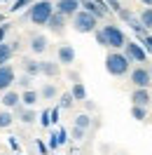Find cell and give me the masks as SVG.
<instances>
[{
    "label": "cell",
    "mask_w": 152,
    "mask_h": 155,
    "mask_svg": "<svg viewBox=\"0 0 152 155\" xmlns=\"http://www.w3.org/2000/svg\"><path fill=\"white\" fill-rule=\"evenodd\" d=\"M73 127H80V129H84V132H87V129L91 127V117L87 115V113H80V115L75 117V125H73Z\"/></svg>",
    "instance_id": "26"
},
{
    "label": "cell",
    "mask_w": 152,
    "mask_h": 155,
    "mask_svg": "<svg viewBox=\"0 0 152 155\" xmlns=\"http://www.w3.org/2000/svg\"><path fill=\"white\" fill-rule=\"evenodd\" d=\"M54 14V5L49 2V0H38V2H33L26 12V17H28L30 24H35V26H47L49 17Z\"/></svg>",
    "instance_id": "2"
},
{
    "label": "cell",
    "mask_w": 152,
    "mask_h": 155,
    "mask_svg": "<svg viewBox=\"0 0 152 155\" xmlns=\"http://www.w3.org/2000/svg\"><path fill=\"white\" fill-rule=\"evenodd\" d=\"M26 5H33V0H17V2H14V7H10V10L12 12H19V10H24Z\"/></svg>",
    "instance_id": "31"
},
{
    "label": "cell",
    "mask_w": 152,
    "mask_h": 155,
    "mask_svg": "<svg viewBox=\"0 0 152 155\" xmlns=\"http://www.w3.org/2000/svg\"><path fill=\"white\" fill-rule=\"evenodd\" d=\"M70 21H73V28H75L77 33H94V31L98 28V19H96L94 14L84 12V10H80Z\"/></svg>",
    "instance_id": "4"
},
{
    "label": "cell",
    "mask_w": 152,
    "mask_h": 155,
    "mask_svg": "<svg viewBox=\"0 0 152 155\" xmlns=\"http://www.w3.org/2000/svg\"><path fill=\"white\" fill-rule=\"evenodd\" d=\"M126 24L131 26V31L136 33V35H141V40L147 35V28H145V26L141 24V19H138V17H129V19H126Z\"/></svg>",
    "instance_id": "20"
},
{
    "label": "cell",
    "mask_w": 152,
    "mask_h": 155,
    "mask_svg": "<svg viewBox=\"0 0 152 155\" xmlns=\"http://www.w3.org/2000/svg\"><path fill=\"white\" fill-rule=\"evenodd\" d=\"M138 19H141V24H143L147 31H152V7H145V10L138 14Z\"/></svg>",
    "instance_id": "24"
},
{
    "label": "cell",
    "mask_w": 152,
    "mask_h": 155,
    "mask_svg": "<svg viewBox=\"0 0 152 155\" xmlns=\"http://www.w3.org/2000/svg\"><path fill=\"white\" fill-rule=\"evenodd\" d=\"M105 71L115 78H124L129 71H131V61L124 57V52L119 49H112L108 57H105Z\"/></svg>",
    "instance_id": "1"
},
{
    "label": "cell",
    "mask_w": 152,
    "mask_h": 155,
    "mask_svg": "<svg viewBox=\"0 0 152 155\" xmlns=\"http://www.w3.org/2000/svg\"><path fill=\"white\" fill-rule=\"evenodd\" d=\"M14 85H19L21 89H33V78H30V75H26V73H21V75H17Z\"/></svg>",
    "instance_id": "25"
},
{
    "label": "cell",
    "mask_w": 152,
    "mask_h": 155,
    "mask_svg": "<svg viewBox=\"0 0 152 155\" xmlns=\"http://www.w3.org/2000/svg\"><path fill=\"white\" fill-rule=\"evenodd\" d=\"M73 104H75V99H73V94L70 92H66V94H59V106L61 108H73Z\"/></svg>",
    "instance_id": "27"
},
{
    "label": "cell",
    "mask_w": 152,
    "mask_h": 155,
    "mask_svg": "<svg viewBox=\"0 0 152 155\" xmlns=\"http://www.w3.org/2000/svg\"><path fill=\"white\" fill-rule=\"evenodd\" d=\"M12 57H14V49H12V45H7V42H0V66L10 64Z\"/></svg>",
    "instance_id": "21"
},
{
    "label": "cell",
    "mask_w": 152,
    "mask_h": 155,
    "mask_svg": "<svg viewBox=\"0 0 152 155\" xmlns=\"http://www.w3.org/2000/svg\"><path fill=\"white\" fill-rule=\"evenodd\" d=\"M150 75H152V68H150Z\"/></svg>",
    "instance_id": "38"
},
{
    "label": "cell",
    "mask_w": 152,
    "mask_h": 155,
    "mask_svg": "<svg viewBox=\"0 0 152 155\" xmlns=\"http://www.w3.org/2000/svg\"><path fill=\"white\" fill-rule=\"evenodd\" d=\"M12 113H14V117H19L24 125H33V122L38 120V113H35L33 108H26V106H21V104H19L17 108H14Z\"/></svg>",
    "instance_id": "11"
},
{
    "label": "cell",
    "mask_w": 152,
    "mask_h": 155,
    "mask_svg": "<svg viewBox=\"0 0 152 155\" xmlns=\"http://www.w3.org/2000/svg\"><path fill=\"white\" fill-rule=\"evenodd\" d=\"M129 80L136 89H147L152 85V75H150V68L145 66H136L133 71H129Z\"/></svg>",
    "instance_id": "5"
},
{
    "label": "cell",
    "mask_w": 152,
    "mask_h": 155,
    "mask_svg": "<svg viewBox=\"0 0 152 155\" xmlns=\"http://www.w3.org/2000/svg\"><path fill=\"white\" fill-rule=\"evenodd\" d=\"M12 122H14V113L7 110V108H2V110H0V129H7Z\"/></svg>",
    "instance_id": "23"
},
{
    "label": "cell",
    "mask_w": 152,
    "mask_h": 155,
    "mask_svg": "<svg viewBox=\"0 0 152 155\" xmlns=\"http://www.w3.org/2000/svg\"><path fill=\"white\" fill-rule=\"evenodd\" d=\"M143 5H145V7H152V0H141Z\"/></svg>",
    "instance_id": "37"
},
{
    "label": "cell",
    "mask_w": 152,
    "mask_h": 155,
    "mask_svg": "<svg viewBox=\"0 0 152 155\" xmlns=\"http://www.w3.org/2000/svg\"><path fill=\"white\" fill-rule=\"evenodd\" d=\"M56 141H59V143H66V141H68V134L63 132V129H61V134H59V139H56Z\"/></svg>",
    "instance_id": "36"
},
{
    "label": "cell",
    "mask_w": 152,
    "mask_h": 155,
    "mask_svg": "<svg viewBox=\"0 0 152 155\" xmlns=\"http://www.w3.org/2000/svg\"><path fill=\"white\" fill-rule=\"evenodd\" d=\"M124 57L129 59L131 64H145V61H147V52L143 49L141 42L126 40V45H124Z\"/></svg>",
    "instance_id": "6"
},
{
    "label": "cell",
    "mask_w": 152,
    "mask_h": 155,
    "mask_svg": "<svg viewBox=\"0 0 152 155\" xmlns=\"http://www.w3.org/2000/svg\"><path fill=\"white\" fill-rule=\"evenodd\" d=\"M7 26H5V24H0V42H5V38H7Z\"/></svg>",
    "instance_id": "34"
},
{
    "label": "cell",
    "mask_w": 152,
    "mask_h": 155,
    "mask_svg": "<svg viewBox=\"0 0 152 155\" xmlns=\"http://www.w3.org/2000/svg\"><path fill=\"white\" fill-rule=\"evenodd\" d=\"M49 117H52V113H49V110H45V113H42V120H40V122H42V125L47 127L49 122H52V120H49Z\"/></svg>",
    "instance_id": "35"
},
{
    "label": "cell",
    "mask_w": 152,
    "mask_h": 155,
    "mask_svg": "<svg viewBox=\"0 0 152 155\" xmlns=\"http://www.w3.org/2000/svg\"><path fill=\"white\" fill-rule=\"evenodd\" d=\"M40 75H45V78H59V75H61V66H59V61H40Z\"/></svg>",
    "instance_id": "16"
},
{
    "label": "cell",
    "mask_w": 152,
    "mask_h": 155,
    "mask_svg": "<svg viewBox=\"0 0 152 155\" xmlns=\"http://www.w3.org/2000/svg\"><path fill=\"white\" fill-rule=\"evenodd\" d=\"M70 94H73L75 101H87V87H84V82H73Z\"/></svg>",
    "instance_id": "22"
},
{
    "label": "cell",
    "mask_w": 152,
    "mask_h": 155,
    "mask_svg": "<svg viewBox=\"0 0 152 155\" xmlns=\"http://www.w3.org/2000/svg\"><path fill=\"white\" fill-rule=\"evenodd\" d=\"M103 35H105V45L110 49H124L126 45V35H124V31L119 26H115V24H105L103 28Z\"/></svg>",
    "instance_id": "3"
},
{
    "label": "cell",
    "mask_w": 152,
    "mask_h": 155,
    "mask_svg": "<svg viewBox=\"0 0 152 155\" xmlns=\"http://www.w3.org/2000/svg\"><path fill=\"white\" fill-rule=\"evenodd\" d=\"M105 5H108L110 10H115V12L122 10V2H119V0H105Z\"/></svg>",
    "instance_id": "33"
},
{
    "label": "cell",
    "mask_w": 152,
    "mask_h": 155,
    "mask_svg": "<svg viewBox=\"0 0 152 155\" xmlns=\"http://www.w3.org/2000/svg\"><path fill=\"white\" fill-rule=\"evenodd\" d=\"M47 35H42V33H35L33 38H30V42H28V47H30V52L33 54H45L47 52Z\"/></svg>",
    "instance_id": "15"
},
{
    "label": "cell",
    "mask_w": 152,
    "mask_h": 155,
    "mask_svg": "<svg viewBox=\"0 0 152 155\" xmlns=\"http://www.w3.org/2000/svg\"><path fill=\"white\" fill-rule=\"evenodd\" d=\"M21 68H24V73L30 78L40 75V61L38 59H30V57H24L21 59Z\"/></svg>",
    "instance_id": "17"
},
{
    "label": "cell",
    "mask_w": 152,
    "mask_h": 155,
    "mask_svg": "<svg viewBox=\"0 0 152 155\" xmlns=\"http://www.w3.org/2000/svg\"><path fill=\"white\" fill-rule=\"evenodd\" d=\"M14 80H17V73H14V68H12L10 64L0 66V92H7V89H12Z\"/></svg>",
    "instance_id": "10"
},
{
    "label": "cell",
    "mask_w": 152,
    "mask_h": 155,
    "mask_svg": "<svg viewBox=\"0 0 152 155\" xmlns=\"http://www.w3.org/2000/svg\"><path fill=\"white\" fill-rule=\"evenodd\" d=\"M38 101H40V94L35 92V89H24V92H21V106L33 108Z\"/></svg>",
    "instance_id": "19"
},
{
    "label": "cell",
    "mask_w": 152,
    "mask_h": 155,
    "mask_svg": "<svg viewBox=\"0 0 152 155\" xmlns=\"http://www.w3.org/2000/svg\"><path fill=\"white\" fill-rule=\"evenodd\" d=\"M141 45H143V49H145L147 54H152V33H147V35L141 40Z\"/></svg>",
    "instance_id": "29"
},
{
    "label": "cell",
    "mask_w": 152,
    "mask_h": 155,
    "mask_svg": "<svg viewBox=\"0 0 152 155\" xmlns=\"http://www.w3.org/2000/svg\"><path fill=\"white\" fill-rule=\"evenodd\" d=\"M80 7L84 12H89V14H94L96 19H103L105 14H108V7H105V2H101V0H82Z\"/></svg>",
    "instance_id": "9"
},
{
    "label": "cell",
    "mask_w": 152,
    "mask_h": 155,
    "mask_svg": "<svg viewBox=\"0 0 152 155\" xmlns=\"http://www.w3.org/2000/svg\"><path fill=\"white\" fill-rule=\"evenodd\" d=\"M0 104L7 108V110H14V108L21 104V94H19V92H14V89H7V92H2Z\"/></svg>",
    "instance_id": "12"
},
{
    "label": "cell",
    "mask_w": 152,
    "mask_h": 155,
    "mask_svg": "<svg viewBox=\"0 0 152 155\" xmlns=\"http://www.w3.org/2000/svg\"><path fill=\"white\" fill-rule=\"evenodd\" d=\"M80 10H82L80 7V0H56V5H54V12H59L66 19H73Z\"/></svg>",
    "instance_id": "7"
},
{
    "label": "cell",
    "mask_w": 152,
    "mask_h": 155,
    "mask_svg": "<svg viewBox=\"0 0 152 155\" xmlns=\"http://www.w3.org/2000/svg\"><path fill=\"white\" fill-rule=\"evenodd\" d=\"M56 59H59V66H73L75 64V47L68 45V42H61L56 49Z\"/></svg>",
    "instance_id": "8"
},
{
    "label": "cell",
    "mask_w": 152,
    "mask_h": 155,
    "mask_svg": "<svg viewBox=\"0 0 152 155\" xmlns=\"http://www.w3.org/2000/svg\"><path fill=\"white\" fill-rule=\"evenodd\" d=\"M131 115H133V120H145L147 117V108H143V106H131Z\"/></svg>",
    "instance_id": "28"
},
{
    "label": "cell",
    "mask_w": 152,
    "mask_h": 155,
    "mask_svg": "<svg viewBox=\"0 0 152 155\" xmlns=\"http://www.w3.org/2000/svg\"><path fill=\"white\" fill-rule=\"evenodd\" d=\"M40 99H45V101H54V99H59V87L54 85V82H45L42 87H40Z\"/></svg>",
    "instance_id": "18"
},
{
    "label": "cell",
    "mask_w": 152,
    "mask_h": 155,
    "mask_svg": "<svg viewBox=\"0 0 152 155\" xmlns=\"http://www.w3.org/2000/svg\"><path fill=\"white\" fill-rule=\"evenodd\" d=\"M47 28L54 33V35H63V31H66V17H61L59 12H54L47 21Z\"/></svg>",
    "instance_id": "14"
},
{
    "label": "cell",
    "mask_w": 152,
    "mask_h": 155,
    "mask_svg": "<svg viewBox=\"0 0 152 155\" xmlns=\"http://www.w3.org/2000/svg\"><path fill=\"white\" fill-rule=\"evenodd\" d=\"M94 38H96V42H98L101 47H108V45H105V35H103V31H101V28L94 31Z\"/></svg>",
    "instance_id": "32"
},
{
    "label": "cell",
    "mask_w": 152,
    "mask_h": 155,
    "mask_svg": "<svg viewBox=\"0 0 152 155\" xmlns=\"http://www.w3.org/2000/svg\"><path fill=\"white\" fill-rule=\"evenodd\" d=\"M84 129H80V127H73V129H70V136H73V139H75V141H84Z\"/></svg>",
    "instance_id": "30"
},
{
    "label": "cell",
    "mask_w": 152,
    "mask_h": 155,
    "mask_svg": "<svg viewBox=\"0 0 152 155\" xmlns=\"http://www.w3.org/2000/svg\"><path fill=\"white\" fill-rule=\"evenodd\" d=\"M150 101H152L150 89H133V92H131V106L147 108V106H150Z\"/></svg>",
    "instance_id": "13"
}]
</instances>
